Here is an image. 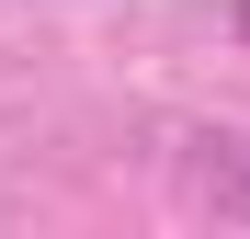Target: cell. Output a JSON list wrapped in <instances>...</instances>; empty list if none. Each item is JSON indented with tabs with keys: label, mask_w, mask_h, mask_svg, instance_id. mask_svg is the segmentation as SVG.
<instances>
[{
	"label": "cell",
	"mask_w": 250,
	"mask_h": 239,
	"mask_svg": "<svg viewBox=\"0 0 250 239\" xmlns=\"http://www.w3.org/2000/svg\"><path fill=\"white\" fill-rule=\"evenodd\" d=\"M182 194L216 228H250V137H182Z\"/></svg>",
	"instance_id": "1"
},
{
	"label": "cell",
	"mask_w": 250,
	"mask_h": 239,
	"mask_svg": "<svg viewBox=\"0 0 250 239\" xmlns=\"http://www.w3.org/2000/svg\"><path fill=\"white\" fill-rule=\"evenodd\" d=\"M228 23H239V34H250V0H239V12H228Z\"/></svg>",
	"instance_id": "2"
}]
</instances>
